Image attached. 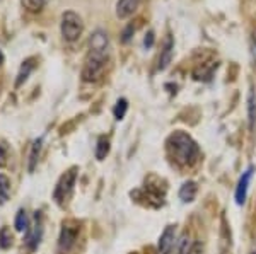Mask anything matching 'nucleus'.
Instances as JSON below:
<instances>
[{
  "instance_id": "0eeeda50",
  "label": "nucleus",
  "mask_w": 256,
  "mask_h": 254,
  "mask_svg": "<svg viewBox=\"0 0 256 254\" xmlns=\"http://www.w3.org/2000/svg\"><path fill=\"white\" fill-rule=\"evenodd\" d=\"M174 246V227L168 225L159 239V254H169Z\"/></svg>"
},
{
  "instance_id": "9d476101",
  "label": "nucleus",
  "mask_w": 256,
  "mask_h": 254,
  "mask_svg": "<svg viewBox=\"0 0 256 254\" xmlns=\"http://www.w3.org/2000/svg\"><path fill=\"white\" fill-rule=\"evenodd\" d=\"M196 191H198V188H196V184L193 181L184 183L183 186H181V190H180V198L183 200L184 203L193 202V200H195V196H196Z\"/></svg>"
},
{
  "instance_id": "f3484780",
  "label": "nucleus",
  "mask_w": 256,
  "mask_h": 254,
  "mask_svg": "<svg viewBox=\"0 0 256 254\" xmlns=\"http://www.w3.org/2000/svg\"><path fill=\"white\" fill-rule=\"evenodd\" d=\"M110 152V142H108V138H104V137H101L99 138V142H98V147H96V157L99 159V161H102V159L108 155Z\"/></svg>"
},
{
  "instance_id": "39448f33",
  "label": "nucleus",
  "mask_w": 256,
  "mask_h": 254,
  "mask_svg": "<svg viewBox=\"0 0 256 254\" xmlns=\"http://www.w3.org/2000/svg\"><path fill=\"white\" fill-rule=\"evenodd\" d=\"M76 179H77L76 169H70L68 173H65L64 176H62L58 186H56V190H55L56 202L65 203L70 198V195H72V191H74V186H76Z\"/></svg>"
},
{
  "instance_id": "ddd939ff",
  "label": "nucleus",
  "mask_w": 256,
  "mask_h": 254,
  "mask_svg": "<svg viewBox=\"0 0 256 254\" xmlns=\"http://www.w3.org/2000/svg\"><path fill=\"white\" fill-rule=\"evenodd\" d=\"M16 231L18 232L30 231V219H28V214L24 210L18 212V217H16Z\"/></svg>"
},
{
  "instance_id": "a211bd4d",
  "label": "nucleus",
  "mask_w": 256,
  "mask_h": 254,
  "mask_svg": "<svg viewBox=\"0 0 256 254\" xmlns=\"http://www.w3.org/2000/svg\"><path fill=\"white\" fill-rule=\"evenodd\" d=\"M12 244V236L9 232V229L4 227L2 231H0V248H9V246Z\"/></svg>"
},
{
  "instance_id": "423d86ee",
  "label": "nucleus",
  "mask_w": 256,
  "mask_h": 254,
  "mask_svg": "<svg viewBox=\"0 0 256 254\" xmlns=\"http://www.w3.org/2000/svg\"><path fill=\"white\" fill-rule=\"evenodd\" d=\"M253 173H254V167H248L244 173H242L241 178H239V183H238V188H236V203L238 205H242L246 202L248 188H250Z\"/></svg>"
},
{
  "instance_id": "9b49d317",
  "label": "nucleus",
  "mask_w": 256,
  "mask_h": 254,
  "mask_svg": "<svg viewBox=\"0 0 256 254\" xmlns=\"http://www.w3.org/2000/svg\"><path fill=\"white\" fill-rule=\"evenodd\" d=\"M248 111H250V128L254 130V123H256V97L253 87L250 89V96H248Z\"/></svg>"
},
{
  "instance_id": "f8f14e48",
  "label": "nucleus",
  "mask_w": 256,
  "mask_h": 254,
  "mask_svg": "<svg viewBox=\"0 0 256 254\" xmlns=\"http://www.w3.org/2000/svg\"><path fill=\"white\" fill-rule=\"evenodd\" d=\"M20 3H22V7L28 12L36 14V12L43 10V7L46 5V0H20Z\"/></svg>"
},
{
  "instance_id": "2eb2a0df",
  "label": "nucleus",
  "mask_w": 256,
  "mask_h": 254,
  "mask_svg": "<svg viewBox=\"0 0 256 254\" xmlns=\"http://www.w3.org/2000/svg\"><path fill=\"white\" fill-rule=\"evenodd\" d=\"M41 138H38L34 143H32L31 147V154H30V171L32 173L36 167V164H38V157H40V152H41Z\"/></svg>"
},
{
  "instance_id": "dca6fc26",
  "label": "nucleus",
  "mask_w": 256,
  "mask_h": 254,
  "mask_svg": "<svg viewBox=\"0 0 256 254\" xmlns=\"http://www.w3.org/2000/svg\"><path fill=\"white\" fill-rule=\"evenodd\" d=\"M9 195H10V181L7 179V176L0 174V205L7 202Z\"/></svg>"
},
{
  "instance_id": "7ed1b4c3",
  "label": "nucleus",
  "mask_w": 256,
  "mask_h": 254,
  "mask_svg": "<svg viewBox=\"0 0 256 254\" xmlns=\"http://www.w3.org/2000/svg\"><path fill=\"white\" fill-rule=\"evenodd\" d=\"M60 31L65 41L74 43L80 38L82 31H84V22H82L80 15L76 14L72 10H67L62 15V22H60Z\"/></svg>"
},
{
  "instance_id": "5701e85b",
  "label": "nucleus",
  "mask_w": 256,
  "mask_h": 254,
  "mask_svg": "<svg viewBox=\"0 0 256 254\" xmlns=\"http://www.w3.org/2000/svg\"><path fill=\"white\" fill-rule=\"evenodd\" d=\"M251 254H256V251H253V253H251Z\"/></svg>"
},
{
  "instance_id": "f03ea898",
  "label": "nucleus",
  "mask_w": 256,
  "mask_h": 254,
  "mask_svg": "<svg viewBox=\"0 0 256 254\" xmlns=\"http://www.w3.org/2000/svg\"><path fill=\"white\" fill-rule=\"evenodd\" d=\"M166 145L169 159L180 167H192L200 159V149L196 142L184 132H174L168 138Z\"/></svg>"
},
{
  "instance_id": "6ab92c4d",
  "label": "nucleus",
  "mask_w": 256,
  "mask_h": 254,
  "mask_svg": "<svg viewBox=\"0 0 256 254\" xmlns=\"http://www.w3.org/2000/svg\"><path fill=\"white\" fill-rule=\"evenodd\" d=\"M126 108H128L126 101L120 99L116 102V106H114V118H116V120H123V116H125V113H126Z\"/></svg>"
},
{
  "instance_id": "412c9836",
  "label": "nucleus",
  "mask_w": 256,
  "mask_h": 254,
  "mask_svg": "<svg viewBox=\"0 0 256 254\" xmlns=\"http://www.w3.org/2000/svg\"><path fill=\"white\" fill-rule=\"evenodd\" d=\"M6 166V152H4V149L0 147V167Z\"/></svg>"
},
{
  "instance_id": "4468645a",
  "label": "nucleus",
  "mask_w": 256,
  "mask_h": 254,
  "mask_svg": "<svg viewBox=\"0 0 256 254\" xmlns=\"http://www.w3.org/2000/svg\"><path fill=\"white\" fill-rule=\"evenodd\" d=\"M171 55H172V41L171 38L166 39V46H164V53L162 56L159 58V68L160 70H164V68L168 67V63L171 61Z\"/></svg>"
},
{
  "instance_id": "4be33fe9",
  "label": "nucleus",
  "mask_w": 256,
  "mask_h": 254,
  "mask_svg": "<svg viewBox=\"0 0 256 254\" xmlns=\"http://www.w3.org/2000/svg\"><path fill=\"white\" fill-rule=\"evenodd\" d=\"M254 43H256V31H254Z\"/></svg>"
},
{
  "instance_id": "1a4fd4ad",
  "label": "nucleus",
  "mask_w": 256,
  "mask_h": 254,
  "mask_svg": "<svg viewBox=\"0 0 256 254\" xmlns=\"http://www.w3.org/2000/svg\"><path fill=\"white\" fill-rule=\"evenodd\" d=\"M176 254H200V244L193 241L188 234H184L178 244Z\"/></svg>"
},
{
  "instance_id": "20e7f679",
  "label": "nucleus",
  "mask_w": 256,
  "mask_h": 254,
  "mask_svg": "<svg viewBox=\"0 0 256 254\" xmlns=\"http://www.w3.org/2000/svg\"><path fill=\"white\" fill-rule=\"evenodd\" d=\"M79 232L80 227L77 222H65L60 232V241H58V249L62 254L70 253L76 248L77 241H79Z\"/></svg>"
},
{
  "instance_id": "f257e3e1",
  "label": "nucleus",
  "mask_w": 256,
  "mask_h": 254,
  "mask_svg": "<svg viewBox=\"0 0 256 254\" xmlns=\"http://www.w3.org/2000/svg\"><path fill=\"white\" fill-rule=\"evenodd\" d=\"M108 34L104 31L98 29L90 36L89 41V55L86 58L84 70H82V79L86 82H94L102 75L108 61Z\"/></svg>"
},
{
  "instance_id": "6e6552de",
  "label": "nucleus",
  "mask_w": 256,
  "mask_h": 254,
  "mask_svg": "<svg viewBox=\"0 0 256 254\" xmlns=\"http://www.w3.org/2000/svg\"><path fill=\"white\" fill-rule=\"evenodd\" d=\"M140 0H118L116 3V15L120 19H126L134 15V12L138 9Z\"/></svg>"
},
{
  "instance_id": "aec40b11",
  "label": "nucleus",
  "mask_w": 256,
  "mask_h": 254,
  "mask_svg": "<svg viewBox=\"0 0 256 254\" xmlns=\"http://www.w3.org/2000/svg\"><path fill=\"white\" fill-rule=\"evenodd\" d=\"M32 70V65H31V61H26V70H20L19 73V79H18V85L22 84V80H26L28 79V75H30V72Z\"/></svg>"
}]
</instances>
